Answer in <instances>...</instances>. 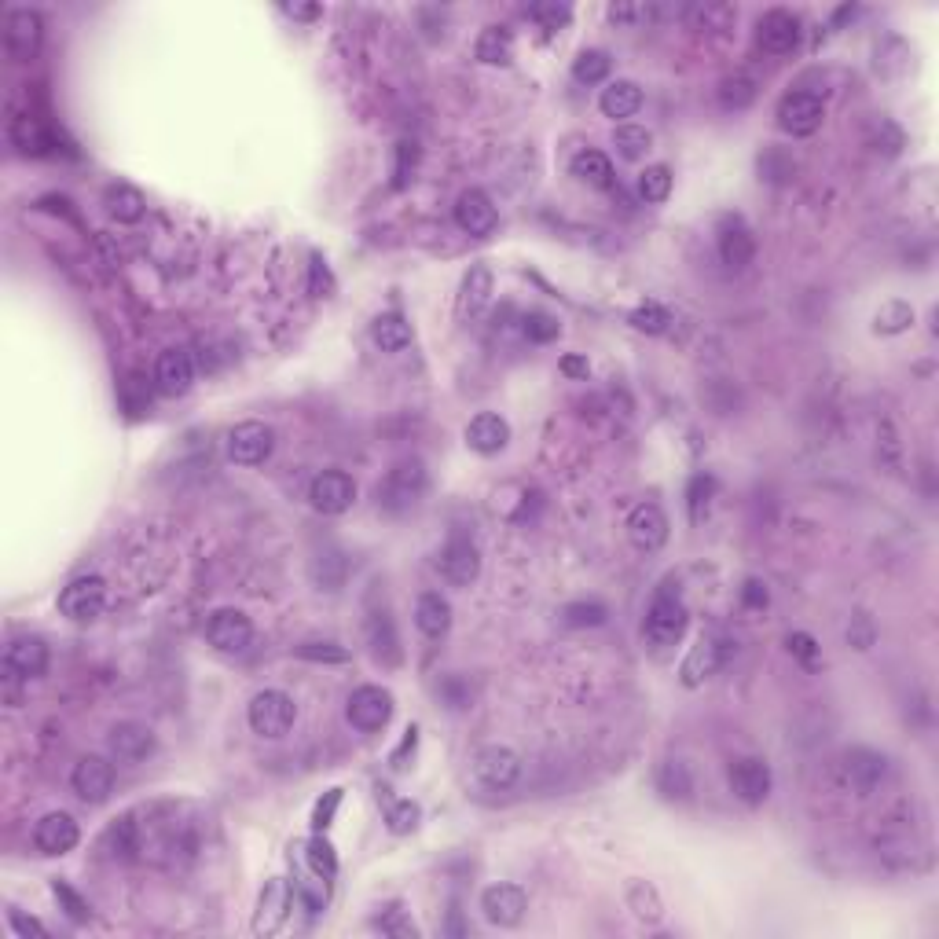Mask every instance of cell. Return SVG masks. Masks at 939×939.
<instances>
[{"mask_svg":"<svg viewBox=\"0 0 939 939\" xmlns=\"http://www.w3.org/2000/svg\"><path fill=\"white\" fill-rule=\"evenodd\" d=\"M756 41H760V48L771 52V56H789V52L800 45V23H796V15L782 12V8L767 12L760 19V26H756Z\"/></svg>","mask_w":939,"mask_h":939,"instance_id":"obj_19","label":"cell"},{"mask_svg":"<svg viewBox=\"0 0 939 939\" xmlns=\"http://www.w3.org/2000/svg\"><path fill=\"white\" fill-rule=\"evenodd\" d=\"M521 331H525V338L536 345H547L554 342L558 334H562V323L554 320V316H547V312H529L525 320H521Z\"/></svg>","mask_w":939,"mask_h":939,"instance_id":"obj_45","label":"cell"},{"mask_svg":"<svg viewBox=\"0 0 939 939\" xmlns=\"http://www.w3.org/2000/svg\"><path fill=\"white\" fill-rule=\"evenodd\" d=\"M441 573L448 584L455 587H466L474 584L477 573H481V551H477V543L470 540V536H463V532H452L448 536V543H444L441 551Z\"/></svg>","mask_w":939,"mask_h":939,"instance_id":"obj_11","label":"cell"},{"mask_svg":"<svg viewBox=\"0 0 939 939\" xmlns=\"http://www.w3.org/2000/svg\"><path fill=\"white\" fill-rule=\"evenodd\" d=\"M562 375L587 378V360H584V356H565V360H562Z\"/></svg>","mask_w":939,"mask_h":939,"instance_id":"obj_62","label":"cell"},{"mask_svg":"<svg viewBox=\"0 0 939 939\" xmlns=\"http://www.w3.org/2000/svg\"><path fill=\"white\" fill-rule=\"evenodd\" d=\"M826 118V103L815 92H789L778 103V125L789 136H811L818 133V125Z\"/></svg>","mask_w":939,"mask_h":939,"instance_id":"obj_7","label":"cell"},{"mask_svg":"<svg viewBox=\"0 0 939 939\" xmlns=\"http://www.w3.org/2000/svg\"><path fill=\"white\" fill-rule=\"evenodd\" d=\"M8 917H12V925H15V932H19V936H48V928L41 925L37 917H23L19 910H12Z\"/></svg>","mask_w":939,"mask_h":939,"instance_id":"obj_60","label":"cell"},{"mask_svg":"<svg viewBox=\"0 0 939 939\" xmlns=\"http://www.w3.org/2000/svg\"><path fill=\"white\" fill-rule=\"evenodd\" d=\"M107 741H111V756L118 763H140L155 752V734L144 723H118Z\"/></svg>","mask_w":939,"mask_h":939,"instance_id":"obj_22","label":"cell"},{"mask_svg":"<svg viewBox=\"0 0 939 939\" xmlns=\"http://www.w3.org/2000/svg\"><path fill=\"white\" fill-rule=\"evenodd\" d=\"M914 323V309L910 305H903V301H888L881 312H877V331L881 334H899V331H906Z\"/></svg>","mask_w":939,"mask_h":939,"instance_id":"obj_47","label":"cell"},{"mask_svg":"<svg viewBox=\"0 0 939 939\" xmlns=\"http://www.w3.org/2000/svg\"><path fill=\"white\" fill-rule=\"evenodd\" d=\"M686 624H690V613H686V602L679 598L672 584H664L657 595H653L650 609H646V642L657 646V650H668L686 635Z\"/></svg>","mask_w":939,"mask_h":939,"instance_id":"obj_1","label":"cell"},{"mask_svg":"<svg viewBox=\"0 0 939 939\" xmlns=\"http://www.w3.org/2000/svg\"><path fill=\"white\" fill-rule=\"evenodd\" d=\"M848 778H851V785L859 789V796L873 793V785L884 778V756H877V752H870V749L848 752Z\"/></svg>","mask_w":939,"mask_h":939,"instance_id":"obj_31","label":"cell"},{"mask_svg":"<svg viewBox=\"0 0 939 939\" xmlns=\"http://www.w3.org/2000/svg\"><path fill=\"white\" fill-rule=\"evenodd\" d=\"M283 12L294 15V19H316L320 8H316V4H283Z\"/></svg>","mask_w":939,"mask_h":939,"instance_id":"obj_64","label":"cell"},{"mask_svg":"<svg viewBox=\"0 0 939 939\" xmlns=\"http://www.w3.org/2000/svg\"><path fill=\"white\" fill-rule=\"evenodd\" d=\"M345 716L356 730L364 734H375L393 719V694L386 686H356L349 694V705H345Z\"/></svg>","mask_w":939,"mask_h":939,"instance_id":"obj_5","label":"cell"},{"mask_svg":"<svg viewBox=\"0 0 939 939\" xmlns=\"http://www.w3.org/2000/svg\"><path fill=\"white\" fill-rule=\"evenodd\" d=\"M386 822H389L393 833H411V829L419 826V804H415V800H397V804H389Z\"/></svg>","mask_w":939,"mask_h":939,"instance_id":"obj_51","label":"cell"},{"mask_svg":"<svg viewBox=\"0 0 939 939\" xmlns=\"http://www.w3.org/2000/svg\"><path fill=\"white\" fill-rule=\"evenodd\" d=\"M309 290L316 294V298H327V294L334 290L331 272H327V265H323L320 257H312V283H309Z\"/></svg>","mask_w":939,"mask_h":939,"instance_id":"obj_58","label":"cell"},{"mask_svg":"<svg viewBox=\"0 0 939 939\" xmlns=\"http://www.w3.org/2000/svg\"><path fill=\"white\" fill-rule=\"evenodd\" d=\"M78 840L81 829L74 822V815H67V811H48L34 826V848L41 855H67V851L78 848Z\"/></svg>","mask_w":939,"mask_h":939,"instance_id":"obj_16","label":"cell"},{"mask_svg":"<svg viewBox=\"0 0 939 939\" xmlns=\"http://www.w3.org/2000/svg\"><path fill=\"white\" fill-rule=\"evenodd\" d=\"M415 741H419V730L415 727H408V738H404V745H400V752L393 756V767H404V756L408 752H415Z\"/></svg>","mask_w":939,"mask_h":939,"instance_id":"obj_63","label":"cell"},{"mask_svg":"<svg viewBox=\"0 0 939 939\" xmlns=\"http://www.w3.org/2000/svg\"><path fill=\"white\" fill-rule=\"evenodd\" d=\"M521 774V760L518 752L503 749V745H488L474 756V778L485 789H510L518 782Z\"/></svg>","mask_w":939,"mask_h":939,"instance_id":"obj_14","label":"cell"},{"mask_svg":"<svg viewBox=\"0 0 939 939\" xmlns=\"http://www.w3.org/2000/svg\"><path fill=\"white\" fill-rule=\"evenodd\" d=\"M371 342L382 349V353H400L411 345V323L400 316V312H382L375 323H371Z\"/></svg>","mask_w":939,"mask_h":939,"instance_id":"obj_30","label":"cell"},{"mask_svg":"<svg viewBox=\"0 0 939 939\" xmlns=\"http://www.w3.org/2000/svg\"><path fill=\"white\" fill-rule=\"evenodd\" d=\"M4 45L12 52V59H30L41 45V15L30 8H15L8 15V30H4Z\"/></svg>","mask_w":939,"mask_h":939,"instance_id":"obj_23","label":"cell"},{"mask_svg":"<svg viewBox=\"0 0 939 939\" xmlns=\"http://www.w3.org/2000/svg\"><path fill=\"white\" fill-rule=\"evenodd\" d=\"M298 657H305V661L342 664V661H349V650H342L338 642H305V646H298Z\"/></svg>","mask_w":939,"mask_h":939,"instance_id":"obj_52","label":"cell"},{"mask_svg":"<svg viewBox=\"0 0 939 939\" xmlns=\"http://www.w3.org/2000/svg\"><path fill=\"white\" fill-rule=\"evenodd\" d=\"M474 56L481 59V63H488V67H507L510 59H514V37H510L507 30H499V26H488V30H481V37H477Z\"/></svg>","mask_w":939,"mask_h":939,"instance_id":"obj_32","label":"cell"},{"mask_svg":"<svg viewBox=\"0 0 939 939\" xmlns=\"http://www.w3.org/2000/svg\"><path fill=\"white\" fill-rule=\"evenodd\" d=\"M419 166V147L411 140H400L397 144V162H393V188H408L411 173Z\"/></svg>","mask_w":939,"mask_h":939,"instance_id":"obj_50","label":"cell"},{"mask_svg":"<svg viewBox=\"0 0 939 939\" xmlns=\"http://www.w3.org/2000/svg\"><path fill=\"white\" fill-rule=\"evenodd\" d=\"M338 804H342V789H331L327 793V800H320L316 804V811H312V826H316V833H323V829L331 826L334 811H338Z\"/></svg>","mask_w":939,"mask_h":939,"instance_id":"obj_56","label":"cell"},{"mask_svg":"<svg viewBox=\"0 0 939 939\" xmlns=\"http://www.w3.org/2000/svg\"><path fill=\"white\" fill-rule=\"evenodd\" d=\"M455 224H459L466 235L485 239V235L496 232L499 213H496V206H492V199H488L485 191L470 188V191H463V195L455 199Z\"/></svg>","mask_w":939,"mask_h":939,"instance_id":"obj_18","label":"cell"},{"mask_svg":"<svg viewBox=\"0 0 939 939\" xmlns=\"http://www.w3.org/2000/svg\"><path fill=\"white\" fill-rule=\"evenodd\" d=\"M155 382L169 397H184L191 389V382H195V364H191L188 349H166V353L158 356Z\"/></svg>","mask_w":939,"mask_h":939,"instance_id":"obj_21","label":"cell"},{"mask_svg":"<svg viewBox=\"0 0 939 939\" xmlns=\"http://www.w3.org/2000/svg\"><path fill=\"white\" fill-rule=\"evenodd\" d=\"M507 441H510L507 419H499V415H492V411H481V415H474V419H470V426H466V444H470L477 455L503 452V448H507Z\"/></svg>","mask_w":939,"mask_h":939,"instance_id":"obj_24","label":"cell"},{"mask_svg":"<svg viewBox=\"0 0 939 939\" xmlns=\"http://www.w3.org/2000/svg\"><path fill=\"white\" fill-rule=\"evenodd\" d=\"M367 639H371L375 657H386V661H397L400 657L397 631H393V620H389L386 613H371V617H367Z\"/></svg>","mask_w":939,"mask_h":939,"instance_id":"obj_36","label":"cell"},{"mask_svg":"<svg viewBox=\"0 0 939 939\" xmlns=\"http://www.w3.org/2000/svg\"><path fill=\"white\" fill-rule=\"evenodd\" d=\"M107 206H111V217L114 221H122V224H136L140 217H144V210H147V202H144V195L136 188H111V195H107Z\"/></svg>","mask_w":939,"mask_h":939,"instance_id":"obj_37","label":"cell"},{"mask_svg":"<svg viewBox=\"0 0 939 939\" xmlns=\"http://www.w3.org/2000/svg\"><path fill=\"white\" fill-rule=\"evenodd\" d=\"M609 617V609L602 606V602H569V606L562 609V620L569 624V628H602Z\"/></svg>","mask_w":939,"mask_h":939,"instance_id":"obj_44","label":"cell"},{"mask_svg":"<svg viewBox=\"0 0 939 939\" xmlns=\"http://www.w3.org/2000/svg\"><path fill=\"white\" fill-rule=\"evenodd\" d=\"M529 15L536 23L547 26V30H558V26H565L573 19V8H569V4H532Z\"/></svg>","mask_w":939,"mask_h":939,"instance_id":"obj_53","label":"cell"},{"mask_svg":"<svg viewBox=\"0 0 939 939\" xmlns=\"http://www.w3.org/2000/svg\"><path fill=\"white\" fill-rule=\"evenodd\" d=\"M422 492H426V466H422V459H400L386 474V481L378 485V507L389 510V514H404L408 507L419 503Z\"/></svg>","mask_w":939,"mask_h":939,"instance_id":"obj_2","label":"cell"},{"mask_svg":"<svg viewBox=\"0 0 939 939\" xmlns=\"http://www.w3.org/2000/svg\"><path fill=\"white\" fill-rule=\"evenodd\" d=\"M378 928H382L386 936H400V939H415V936H419V928L411 925V921L400 914V910H389L386 917H378Z\"/></svg>","mask_w":939,"mask_h":939,"instance_id":"obj_55","label":"cell"},{"mask_svg":"<svg viewBox=\"0 0 939 939\" xmlns=\"http://www.w3.org/2000/svg\"><path fill=\"white\" fill-rule=\"evenodd\" d=\"M52 892H56L59 906H63V910H67V917H70V921H78V925H85V921H89V917H92V906L85 903V899H81V895L74 892V888H70V884L56 881V884H52Z\"/></svg>","mask_w":939,"mask_h":939,"instance_id":"obj_49","label":"cell"},{"mask_svg":"<svg viewBox=\"0 0 939 939\" xmlns=\"http://www.w3.org/2000/svg\"><path fill=\"white\" fill-rule=\"evenodd\" d=\"M305 862H309V870L316 873V877H323V881H331L334 873H338V855H334L331 840L323 837V833H316V837L305 844Z\"/></svg>","mask_w":939,"mask_h":939,"instance_id":"obj_40","label":"cell"},{"mask_svg":"<svg viewBox=\"0 0 939 939\" xmlns=\"http://www.w3.org/2000/svg\"><path fill=\"white\" fill-rule=\"evenodd\" d=\"M294 888L283 877H272L261 892V903H257V917H254V932L257 936H272L283 928V921L290 917V906H294Z\"/></svg>","mask_w":939,"mask_h":939,"instance_id":"obj_17","label":"cell"},{"mask_svg":"<svg viewBox=\"0 0 939 939\" xmlns=\"http://www.w3.org/2000/svg\"><path fill=\"white\" fill-rule=\"evenodd\" d=\"M70 785L85 804H103L114 793V763L107 756H81L74 763Z\"/></svg>","mask_w":939,"mask_h":939,"instance_id":"obj_13","label":"cell"},{"mask_svg":"<svg viewBox=\"0 0 939 939\" xmlns=\"http://www.w3.org/2000/svg\"><path fill=\"white\" fill-rule=\"evenodd\" d=\"M569 169H573L576 180H584L587 188H609L613 184V162L602 151H580Z\"/></svg>","mask_w":939,"mask_h":939,"instance_id":"obj_33","label":"cell"},{"mask_svg":"<svg viewBox=\"0 0 939 939\" xmlns=\"http://www.w3.org/2000/svg\"><path fill=\"white\" fill-rule=\"evenodd\" d=\"M415 628H419L426 639H444L448 628H452V606H448V598L426 591V595L415 602Z\"/></svg>","mask_w":939,"mask_h":939,"instance_id":"obj_27","label":"cell"},{"mask_svg":"<svg viewBox=\"0 0 939 939\" xmlns=\"http://www.w3.org/2000/svg\"><path fill=\"white\" fill-rule=\"evenodd\" d=\"M246 719H250V730L261 734V738H283L294 727L298 708L283 690H261L246 708Z\"/></svg>","mask_w":939,"mask_h":939,"instance_id":"obj_3","label":"cell"},{"mask_svg":"<svg viewBox=\"0 0 939 939\" xmlns=\"http://www.w3.org/2000/svg\"><path fill=\"white\" fill-rule=\"evenodd\" d=\"M103 844H107V851H111L114 859H133L136 851H140V826L133 822V815L114 818Z\"/></svg>","mask_w":939,"mask_h":939,"instance_id":"obj_35","label":"cell"},{"mask_svg":"<svg viewBox=\"0 0 939 939\" xmlns=\"http://www.w3.org/2000/svg\"><path fill=\"white\" fill-rule=\"evenodd\" d=\"M628 540L639 551H661L668 543V518L657 503H639L628 518Z\"/></svg>","mask_w":939,"mask_h":939,"instance_id":"obj_20","label":"cell"},{"mask_svg":"<svg viewBox=\"0 0 939 939\" xmlns=\"http://www.w3.org/2000/svg\"><path fill=\"white\" fill-rule=\"evenodd\" d=\"M598 107H602V114L606 118H613V122H628V118H635L642 107V89L635 85V81L620 78V81H609L606 89H602V96H598Z\"/></svg>","mask_w":939,"mask_h":939,"instance_id":"obj_25","label":"cell"},{"mask_svg":"<svg viewBox=\"0 0 939 939\" xmlns=\"http://www.w3.org/2000/svg\"><path fill=\"white\" fill-rule=\"evenodd\" d=\"M609 67H613V59H609L602 48H587V52H580V56L573 59V78L580 81V85H598V81L609 78Z\"/></svg>","mask_w":939,"mask_h":939,"instance_id":"obj_38","label":"cell"},{"mask_svg":"<svg viewBox=\"0 0 939 939\" xmlns=\"http://www.w3.org/2000/svg\"><path fill=\"white\" fill-rule=\"evenodd\" d=\"M488 301H492V268L474 265L466 272L463 290H459V316L470 320V316H477V312L485 309Z\"/></svg>","mask_w":939,"mask_h":939,"instance_id":"obj_29","label":"cell"},{"mask_svg":"<svg viewBox=\"0 0 939 939\" xmlns=\"http://www.w3.org/2000/svg\"><path fill=\"white\" fill-rule=\"evenodd\" d=\"M639 195H642V202H650V206L668 202V195H672V169L668 166H646L642 169Z\"/></svg>","mask_w":939,"mask_h":939,"instance_id":"obj_39","label":"cell"},{"mask_svg":"<svg viewBox=\"0 0 939 939\" xmlns=\"http://www.w3.org/2000/svg\"><path fill=\"white\" fill-rule=\"evenodd\" d=\"M272 444H276L272 426H265V422H239L228 433V459L235 466H257L272 455Z\"/></svg>","mask_w":939,"mask_h":939,"instance_id":"obj_8","label":"cell"},{"mask_svg":"<svg viewBox=\"0 0 939 939\" xmlns=\"http://www.w3.org/2000/svg\"><path fill=\"white\" fill-rule=\"evenodd\" d=\"M752 254H756V239H752L749 228L741 221H723V228H719V257H723V265L745 268L752 261Z\"/></svg>","mask_w":939,"mask_h":939,"instance_id":"obj_26","label":"cell"},{"mask_svg":"<svg viewBox=\"0 0 939 939\" xmlns=\"http://www.w3.org/2000/svg\"><path fill=\"white\" fill-rule=\"evenodd\" d=\"M12 140H15V147L19 151H34V155H41L45 151V133L37 129V122H30V118H15L12 122Z\"/></svg>","mask_w":939,"mask_h":939,"instance_id":"obj_48","label":"cell"},{"mask_svg":"<svg viewBox=\"0 0 939 939\" xmlns=\"http://www.w3.org/2000/svg\"><path fill=\"white\" fill-rule=\"evenodd\" d=\"M789 650H793L796 657H800V661H807V664L815 661V653H818L815 650V639H811V635H804V631L789 635Z\"/></svg>","mask_w":939,"mask_h":939,"instance_id":"obj_59","label":"cell"},{"mask_svg":"<svg viewBox=\"0 0 939 939\" xmlns=\"http://www.w3.org/2000/svg\"><path fill=\"white\" fill-rule=\"evenodd\" d=\"M730 793L738 796L741 804L760 807L771 796V767L760 756H741L730 763Z\"/></svg>","mask_w":939,"mask_h":939,"instance_id":"obj_10","label":"cell"},{"mask_svg":"<svg viewBox=\"0 0 939 939\" xmlns=\"http://www.w3.org/2000/svg\"><path fill=\"white\" fill-rule=\"evenodd\" d=\"M752 100H756V81L745 78V74H734V78H727L719 85V103H723L727 111H745Z\"/></svg>","mask_w":939,"mask_h":939,"instance_id":"obj_42","label":"cell"},{"mask_svg":"<svg viewBox=\"0 0 939 939\" xmlns=\"http://www.w3.org/2000/svg\"><path fill=\"white\" fill-rule=\"evenodd\" d=\"M206 639H210L213 650L221 653H243L250 642H254V624L243 609H217L210 620H206Z\"/></svg>","mask_w":939,"mask_h":939,"instance_id":"obj_9","label":"cell"},{"mask_svg":"<svg viewBox=\"0 0 939 939\" xmlns=\"http://www.w3.org/2000/svg\"><path fill=\"white\" fill-rule=\"evenodd\" d=\"M609 19L620 26H642L653 19V8L650 4H613V8H609Z\"/></svg>","mask_w":939,"mask_h":939,"instance_id":"obj_54","label":"cell"},{"mask_svg":"<svg viewBox=\"0 0 939 939\" xmlns=\"http://www.w3.org/2000/svg\"><path fill=\"white\" fill-rule=\"evenodd\" d=\"M657 789H661L664 796H690L694 793V782H690V771H686V763H679V760H664L661 763V771H657Z\"/></svg>","mask_w":939,"mask_h":939,"instance_id":"obj_41","label":"cell"},{"mask_svg":"<svg viewBox=\"0 0 939 939\" xmlns=\"http://www.w3.org/2000/svg\"><path fill=\"white\" fill-rule=\"evenodd\" d=\"M723 650H719V642L716 639H701L694 646V650L686 653V661H683V683L686 686H701L708 679V675H716L719 668H723Z\"/></svg>","mask_w":939,"mask_h":939,"instance_id":"obj_28","label":"cell"},{"mask_svg":"<svg viewBox=\"0 0 939 939\" xmlns=\"http://www.w3.org/2000/svg\"><path fill=\"white\" fill-rule=\"evenodd\" d=\"M668 323H672L668 309L653 305V301H646V305H639V309L631 312V327H635V331H642V334H664V331H668Z\"/></svg>","mask_w":939,"mask_h":939,"instance_id":"obj_46","label":"cell"},{"mask_svg":"<svg viewBox=\"0 0 939 939\" xmlns=\"http://www.w3.org/2000/svg\"><path fill=\"white\" fill-rule=\"evenodd\" d=\"M708 492H712V481L694 477V485H690V518L694 521H701V507H708Z\"/></svg>","mask_w":939,"mask_h":939,"instance_id":"obj_57","label":"cell"},{"mask_svg":"<svg viewBox=\"0 0 939 939\" xmlns=\"http://www.w3.org/2000/svg\"><path fill=\"white\" fill-rule=\"evenodd\" d=\"M356 499V481L342 470H323L309 488V503L320 514H345Z\"/></svg>","mask_w":939,"mask_h":939,"instance_id":"obj_15","label":"cell"},{"mask_svg":"<svg viewBox=\"0 0 939 939\" xmlns=\"http://www.w3.org/2000/svg\"><path fill=\"white\" fill-rule=\"evenodd\" d=\"M745 602L756 609L767 606V587H763L760 580H749V584H745Z\"/></svg>","mask_w":939,"mask_h":939,"instance_id":"obj_61","label":"cell"},{"mask_svg":"<svg viewBox=\"0 0 939 939\" xmlns=\"http://www.w3.org/2000/svg\"><path fill=\"white\" fill-rule=\"evenodd\" d=\"M650 144H653V133L646 129V125L624 122V125L613 129V147H617V155L624 158V162H639V158H646Z\"/></svg>","mask_w":939,"mask_h":939,"instance_id":"obj_34","label":"cell"},{"mask_svg":"<svg viewBox=\"0 0 939 939\" xmlns=\"http://www.w3.org/2000/svg\"><path fill=\"white\" fill-rule=\"evenodd\" d=\"M48 668V646L45 639H37V635H19V639L8 642V650H4V675H8V683H15V679H41Z\"/></svg>","mask_w":939,"mask_h":939,"instance_id":"obj_12","label":"cell"},{"mask_svg":"<svg viewBox=\"0 0 939 939\" xmlns=\"http://www.w3.org/2000/svg\"><path fill=\"white\" fill-rule=\"evenodd\" d=\"M529 910V895L521 892L518 884H492L481 892V914L488 925L499 928H518Z\"/></svg>","mask_w":939,"mask_h":939,"instance_id":"obj_6","label":"cell"},{"mask_svg":"<svg viewBox=\"0 0 939 939\" xmlns=\"http://www.w3.org/2000/svg\"><path fill=\"white\" fill-rule=\"evenodd\" d=\"M103 602H107V584L103 576H74L63 591H59V613L78 624H89L103 613Z\"/></svg>","mask_w":939,"mask_h":939,"instance_id":"obj_4","label":"cell"},{"mask_svg":"<svg viewBox=\"0 0 939 939\" xmlns=\"http://www.w3.org/2000/svg\"><path fill=\"white\" fill-rule=\"evenodd\" d=\"M628 903H631V910H635V917L639 921H661V914H664V906H661V895L653 892L650 884L646 881H635L628 888Z\"/></svg>","mask_w":939,"mask_h":939,"instance_id":"obj_43","label":"cell"}]
</instances>
